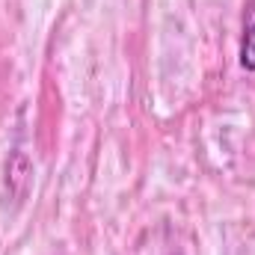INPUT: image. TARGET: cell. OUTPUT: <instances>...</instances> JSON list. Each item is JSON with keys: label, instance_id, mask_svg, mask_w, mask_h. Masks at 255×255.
<instances>
[{"label": "cell", "instance_id": "6da1fadb", "mask_svg": "<svg viewBox=\"0 0 255 255\" xmlns=\"http://www.w3.org/2000/svg\"><path fill=\"white\" fill-rule=\"evenodd\" d=\"M241 65L255 71V0L244 12V39H241Z\"/></svg>", "mask_w": 255, "mask_h": 255}]
</instances>
